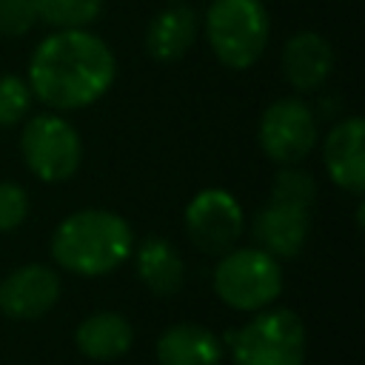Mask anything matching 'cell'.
I'll return each mask as SVG.
<instances>
[{
	"label": "cell",
	"instance_id": "6da1fadb",
	"mask_svg": "<svg viewBox=\"0 0 365 365\" xmlns=\"http://www.w3.org/2000/svg\"><path fill=\"white\" fill-rule=\"evenodd\" d=\"M117 77L108 43L86 29H57L37 43L29 60L31 97L54 111H77L97 103Z\"/></svg>",
	"mask_w": 365,
	"mask_h": 365
},
{
	"label": "cell",
	"instance_id": "7a4b0ae2",
	"mask_svg": "<svg viewBox=\"0 0 365 365\" xmlns=\"http://www.w3.org/2000/svg\"><path fill=\"white\" fill-rule=\"evenodd\" d=\"M131 225L106 208L74 211L51 234V259L77 277L111 274L131 257Z\"/></svg>",
	"mask_w": 365,
	"mask_h": 365
},
{
	"label": "cell",
	"instance_id": "3957f363",
	"mask_svg": "<svg viewBox=\"0 0 365 365\" xmlns=\"http://www.w3.org/2000/svg\"><path fill=\"white\" fill-rule=\"evenodd\" d=\"M268 37L271 17L262 0H211L205 11V40L225 68H251L262 57Z\"/></svg>",
	"mask_w": 365,
	"mask_h": 365
},
{
	"label": "cell",
	"instance_id": "277c9868",
	"mask_svg": "<svg viewBox=\"0 0 365 365\" xmlns=\"http://www.w3.org/2000/svg\"><path fill=\"white\" fill-rule=\"evenodd\" d=\"M231 348L234 365H302L305 325L291 308H262L222 339Z\"/></svg>",
	"mask_w": 365,
	"mask_h": 365
},
{
	"label": "cell",
	"instance_id": "5b68a950",
	"mask_svg": "<svg viewBox=\"0 0 365 365\" xmlns=\"http://www.w3.org/2000/svg\"><path fill=\"white\" fill-rule=\"evenodd\" d=\"M214 291L228 308L254 314L282 294V268L257 245L228 248L214 265Z\"/></svg>",
	"mask_w": 365,
	"mask_h": 365
},
{
	"label": "cell",
	"instance_id": "8992f818",
	"mask_svg": "<svg viewBox=\"0 0 365 365\" xmlns=\"http://www.w3.org/2000/svg\"><path fill=\"white\" fill-rule=\"evenodd\" d=\"M20 154L29 171L43 182L74 177L83 160V143L74 125L60 114H37L23 125Z\"/></svg>",
	"mask_w": 365,
	"mask_h": 365
},
{
	"label": "cell",
	"instance_id": "52a82bcc",
	"mask_svg": "<svg viewBox=\"0 0 365 365\" xmlns=\"http://www.w3.org/2000/svg\"><path fill=\"white\" fill-rule=\"evenodd\" d=\"M257 137L268 160L279 165H297L317 148L319 140L317 114L299 97L274 100L259 117Z\"/></svg>",
	"mask_w": 365,
	"mask_h": 365
},
{
	"label": "cell",
	"instance_id": "ba28073f",
	"mask_svg": "<svg viewBox=\"0 0 365 365\" xmlns=\"http://www.w3.org/2000/svg\"><path fill=\"white\" fill-rule=\"evenodd\" d=\"M188 240L205 254H225L237 245L245 228V214L237 197L225 188L197 191L182 214Z\"/></svg>",
	"mask_w": 365,
	"mask_h": 365
},
{
	"label": "cell",
	"instance_id": "9c48e42d",
	"mask_svg": "<svg viewBox=\"0 0 365 365\" xmlns=\"http://www.w3.org/2000/svg\"><path fill=\"white\" fill-rule=\"evenodd\" d=\"M60 299V277L40 262L14 268L0 282V311L11 319H37Z\"/></svg>",
	"mask_w": 365,
	"mask_h": 365
},
{
	"label": "cell",
	"instance_id": "30bf717a",
	"mask_svg": "<svg viewBox=\"0 0 365 365\" xmlns=\"http://www.w3.org/2000/svg\"><path fill=\"white\" fill-rule=\"evenodd\" d=\"M322 165L334 185L348 194L365 191V123L362 117H342L322 143Z\"/></svg>",
	"mask_w": 365,
	"mask_h": 365
},
{
	"label": "cell",
	"instance_id": "8fae6325",
	"mask_svg": "<svg viewBox=\"0 0 365 365\" xmlns=\"http://www.w3.org/2000/svg\"><path fill=\"white\" fill-rule=\"evenodd\" d=\"M254 240L257 248L268 251L277 259L297 257L311 234V208L271 200L257 217H254Z\"/></svg>",
	"mask_w": 365,
	"mask_h": 365
},
{
	"label": "cell",
	"instance_id": "7c38bea8",
	"mask_svg": "<svg viewBox=\"0 0 365 365\" xmlns=\"http://www.w3.org/2000/svg\"><path fill=\"white\" fill-rule=\"evenodd\" d=\"M225 342L205 325L177 322L168 325L154 345L157 365H220Z\"/></svg>",
	"mask_w": 365,
	"mask_h": 365
},
{
	"label": "cell",
	"instance_id": "4fadbf2b",
	"mask_svg": "<svg viewBox=\"0 0 365 365\" xmlns=\"http://www.w3.org/2000/svg\"><path fill=\"white\" fill-rule=\"evenodd\" d=\"M334 68L331 43L317 31H297L282 48V74L297 91H317Z\"/></svg>",
	"mask_w": 365,
	"mask_h": 365
},
{
	"label": "cell",
	"instance_id": "5bb4252c",
	"mask_svg": "<svg viewBox=\"0 0 365 365\" xmlns=\"http://www.w3.org/2000/svg\"><path fill=\"white\" fill-rule=\"evenodd\" d=\"M197 31H200L197 11L185 3H174L151 17L145 29V51L157 63H174L194 46Z\"/></svg>",
	"mask_w": 365,
	"mask_h": 365
},
{
	"label": "cell",
	"instance_id": "9a60e30c",
	"mask_svg": "<svg viewBox=\"0 0 365 365\" xmlns=\"http://www.w3.org/2000/svg\"><path fill=\"white\" fill-rule=\"evenodd\" d=\"M74 342L83 356H88L94 362H114L131 351L134 328L117 311H97V314H88L77 325Z\"/></svg>",
	"mask_w": 365,
	"mask_h": 365
},
{
	"label": "cell",
	"instance_id": "2e32d148",
	"mask_svg": "<svg viewBox=\"0 0 365 365\" xmlns=\"http://www.w3.org/2000/svg\"><path fill=\"white\" fill-rule=\"evenodd\" d=\"M134 268L140 282L157 294V297H171L182 288L185 279V262L182 254L165 240V237H145L140 245H134Z\"/></svg>",
	"mask_w": 365,
	"mask_h": 365
},
{
	"label": "cell",
	"instance_id": "e0dca14e",
	"mask_svg": "<svg viewBox=\"0 0 365 365\" xmlns=\"http://www.w3.org/2000/svg\"><path fill=\"white\" fill-rule=\"evenodd\" d=\"M34 9L54 29H86L100 17L103 0H34Z\"/></svg>",
	"mask_w": 365,
	"mask_h": 365
},
{
	"label": "cell",
	"instance_id": "ac0fdd59",
	"mask_svg": "<svg viewBox=\"0 0 365 365\" xmlns=\"http://www.w3.org/2000/svg\"><path fill=\"white\" fill-rule=\"evenodd\" d=\"M271 200L311 208L314 200H317V182H314V177L308 171L294 168V165H285L274 177V182H271Z\"/></svg>",
	"mask_w": 365,
	"mask_h": 365
},
{
	"label": "cell",
	"instance_id": "d6986e66",
	"mask_svg": "<svg viewBox=\"0 0 365 365\" xmlns=\"http://www.w3.org/2000/svg\"><path fill=\"white\" fill-rule=\"evenodd\" d=\"M31 108V88L17 74H0V128L17 125Z\"/></svg>",
	"mask_w": 365,
	"mask_h": 365
},
{
	"label": "cell",
	"instance_id": "ffe728a7",
	"mask_svg": "<svg viewBox=\"0 0 365 365\" xmlns=\"http://www.w3.org/2000/svg\"><path fill=\"white\" fill-rule=\"evenodd\" d=\"M37 26L34 0H0V34L20 37Z\"/></svg>",
	"mask_w": 365,
	"mask_h": 365
},
{
	"label": "cell",
	"instance_id": "44dd1931",
	"mask_svg": "<svg viewBox=\"0 0 365 365\" xmlns=\"http://www.w3.org/2000/svg\"><path fill=\"white\" fill-rule=\"evenodd\" d=\"M29 214V194L23 185L3 180L0 182V234L14 231L17 225H23Z\"/></svg>",
	"mask_w": 365,
	"mask_h": 365
},
{
	"label": "cell",
	"instance_id": "7402d4cb",
	"mask_svg": "<svg viewBox=\"0 0 365 365\" xmlns=\"http://www.w3.org/2000/svg\"><path fill=\"white\" fill-rule=\"evenodd\" d=\"M168 3H182V0H168Z\"/></svg>",
	"mask_w": 365,
	"mask_h": 365
}]
</instances>
